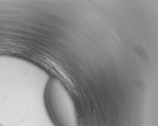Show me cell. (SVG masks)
Returning <instances> with one entry per match:
<instances>
[{
    "label": "cell",
    "mask_w": 158,
    "mask_h": 126,
    "mask_svg": "<svg viewBox=\"0 0 158 126\" xmlns=\"http://www.w3.org/2000/svg\"><path fill=\"white\" fill-rule=\"evenodd\" d=\"M47 106L57 126H79L75 108L70 94L61 82L51 79L46 93Z\"/></svg>",
    "instance_id": "6da1fadb"
}]
</instances>
